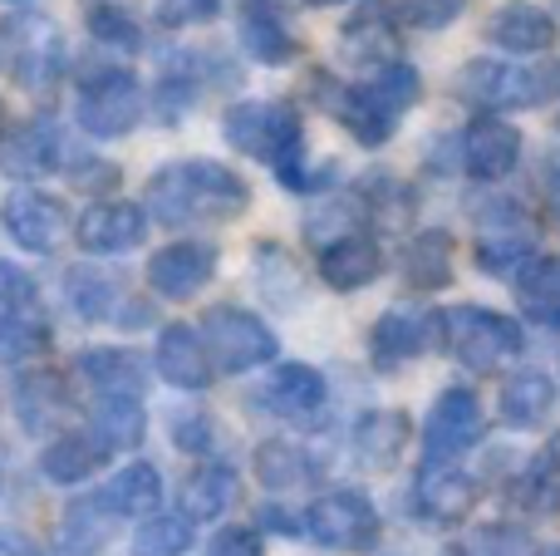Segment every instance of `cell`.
<instances>
[{"label": "cell", "mask_w": 560, "mask_h": 556, "mask_svg": "<svg viewBox=\"0 0 560 556\" xmlns=\"http://www.w3.org/2000/svg\"><path fill=\"white\" fill-rule=\"evenodd\" d=\"M183 552H192V522L173 518V512L148 518L133 537V556H183Z\"/></svg>", "instance_id": "38"}, {"label": "cell", "mask_w": 560, "mask_h": 556, "mask_svg": "<svg viewBox=\"0 0 560 556\" xmlns=\"http://www.w3.org/2000/svg\"><path fill=\"white\" fill-rule=\"evenodd\" d=\"M428 345H438V315L413 311V305L384 311L374 321V331H369V350H374L378 370H394V364L413 360V355H423Z\"/></svg>", "instance_id": "17"}, {"label": "cell", "mask_w": 560, "mask_h": 556, "mask_svg": "<svg viewBox=\"0 0 560 556\" xmlns=\"http://www.w3.org/2000/svg\"><path fill=\"white\" fill-rule=\"evenodd\" d=\"M65 301L79 321H108L118 305V286L108 281L104 271H89V266H74L65 276Z\"/></svg>", "instance_id": "37"}, {"label": "cell", "mask_w": 560, "mask_h": 556, "mask_svg": "<svg viewBox=\"0 0 560 556\" xmlns=\"http://www.w3.org/2000/svg\"><path fill=\"white\" fill-rule=\"evenodd\" d=\"M467 0H388L398 25L408 30H447L457 15H463Z\"/></svg>", "instance_id": "41"}, {"label": "cell", "mask_w": 560, "mask_h": 556, "mask_svg": "<svg viewBox=\"0 0 560 556\" xmlns=\"http://www.w3.org/2000/svg\"><path fill=\"white\" fill-rule=\"evenodd\" d=\"M108 459H114V453L104 449V439H98L94 429L89 433H59V439L39 453V473H45L49 483H59V488H74V483L94 478Z\"/></svg>", "instance_id": "21"}, {"label": "cell", "mask_w": 560, "mask_h": 556, "mask_svg": "<svg viewBox=\"0 0 560 556\" xmlns=\"http://www.w3.org/2000/svg\"><path fill=\"white\" fill-rule=\"evenodd\" d=\"M487 39L497 49H512V55H541L556 45V20L532 0H512L487 20Z\"/></svg>", "instance_id": "20"}, {"label": "cell", "mask_w": 560, "mask_h": 556, "mask_svg": "<svg viewBox=\"0 0 560 556\" xmlns=\"http://www.w3.org/2000/svg\"><path fill=\"white\" fill-rule=\"evenodd\" d=\"M202 556H266V547H261V537H256L252 528H222L212 542L202 547Z\"/></svg>", "instance_id": "46"}, {"label": "cell", "mask_w": 560, "mask_h": 556, "mask_svg": "<svg viewBox=\"0 0 560 556\" xmlns=\"http://www.w3.org/2000/svg\"><path fill=\"white\" fill-rule=\"evenodd\" d=\"M447 556H472V552H447Z\"/></svg>", "instance_id": "54"}, {"label": "cell", "mask_w": 560, "mask_h": 556, "mask_svg": "<svg viewBox=\"0 0 560 556\" xmlns=\"http://www.w3.org/2000/svg\"><path fill=\"white\" fill-rule=\"evenodd\" d=\"M256 266H261V286H266V296H271V301H295L300 296V281H295V262H290L285 252H280V246H261V256H256Z\"/></svg>", "instance_id": "43"}, {"label": "cell", "mask_w": 560, "mask_h": 556, "mask_svg": "<svg viewBox=\"0 0 560 556\" xmlns=\"http://www.w3.org/2000/svg\"><path fill=\"white\" fill-rule=\"evenodd\" d=\"M546 202H551V212L560 222V163H551V173H546Z\"/></svg>", "instance_id": "50"}, {"label": "cell", "mask_w": 560, "mask_h": 556, "mask_svg": "<svg viewBox=\"0 0 560 556\" xmlns=\"http://www.w3.org/2000/svg\"><path fill=\"white\" fill-rule=\"evenodd\" d=\"M45 345H49L45 321H35V315H30V311L0 315V364L35 360V355H45Z\"/></svg>", "instance_id": "39"}, {"label": "cell", "mask_w": 560, "mask_h": 556, "mask_svg": "<svg viewBox=\"0 0 560 556\" xmlns=\"http://www.w3.org/2000/svg\"><path fill=\"white\" fill-rule=\"evenodd\" d=\"M0 163H5L10 173H20V177L49 173V167H59V134L45 124V118H30L20 134L5 138V148H0Z\"/></svg>", "instance_id": "33"}, {"label": "cell", "mask_w": 560, "mask_h": 556, "mask_svg": "<svg viewBox=\"0 0 560 556\" xmlns=\"http://www.w3.org/2000/svg\"><path fill=\"white\" fill-rule=\"evenodd\" d=\"M532 556H560V547H536Z\"/></svg>", "instance_id": "52"}, {"label": "cell", "mask_w": 560, "mask_h": 556, "mask_svg": "<svg viewBox=\"0 0 560 556\" xmlns=\"http://www.w3.org/2000/svg\"><path fill=\"white\" fill-rule=\"evenodd\" d=\"M398 20L388 10V0H364L359 15L345 25V55L359 65H388L398 59Z\"/></svg>", "instance_id": "23"}, {"label": "cell", "mask_w": 560, "mask_h": 556, "mask_svg": "<svg viewBox=\"0 0 560 556\" xmlns=\"http://www.w3.org/2000/svg\"><path fill=\"white\" fill-rule=\"evenodd\" d=\"M556 409V380L541 370H522L502 390V424L512 429H541Z\"/></svg>", "instance_id": "29"}, {"label": "cell", "mask_w": 560, "mask_h": 556, "mask_svg": "<svg viewBox=\"0 0 560 556\" xmlns=\"http://www.w3.org/2000/svg\"><path fill=\"white\" fill-rule=\"evenodd\" d=\"M522 498H526L532 512H560V439L532 463V468H526Z\"/></svg>", "instance_id": "40"}, {"label": "cell", "mask_w": 560, "mask_h": 556, "mask_svg": "<svg viewBox=\"0 0 560 556\" xmlns=\"http://www.w3.org/2000/svg\"><path fill=\"white\" fill-rule=\"evenodd\" d=\"M89 30H94V39L108 45V49H138L143 45V30H138V20L128 15L124 5H94Z\"/></svg>", "instance_id": "42"}, {"label": "cell", "mask_w": 560, "mask_h": 556, "mask_svg": "<svg viewBox=\"0 0 560 556\" xmlns=\"http://www.w3.org/2000/svg\"><path fill=\"white\" fill-rule=\"evenodd\" d=\"M202 345H207L212 370H222V374L261 370V364H271L280 355L276 331L261 315L242 311V305H212L202 315Z\"/></svg>", "instance_id": "6"}, {"label": "cell", "mask_w": 560, "mask_h": 556, "mask_svg": "<svg viewBox=\"0 0 560 556\" xmlns=\"http://www.w3.org/2000/svg\"><path fill=\"white\" fill-rule=\"evenodd\" d=\"M148 236V212L138 202H94L74 222V242L89 256H124L138 252Z\"/></svg>", "instance_id": "13"}, {"label": "cell", "mask_w": 560, "mask_h": 556, "mask_svg": "<svg viewBox=\"0 0 560 556\" xmlns=\"http://www.w3.org/2000/svg\"><path fill=\"white\" fill-rule=\"evenodd\" d=\"M512 281L522 311L546 331H560V256H532Z\"/></svg>", "instance_id": "27"}, {"label": "cell", "mask_w": 560, "mask_h": 556, "mask_svg": "<svg viewBox=\"0 0 560 556\" xmlns=\"http://www.w3.org/2000/svg\"><path fill=\"white\" fill-rule=\"evenodd\" d=\"M477 502V478L467 468H457L453 459H428L423 473H418L413 483V508L423 522H433V528H453V522H463L467 512H472Z\"/></svg>", "instance_id": "11"}, {"label": "cell", "mask_w": 560, "mask_h": 556, "mask_svg": "<svg viewBox=\"0 0 560 556\" xmlns=\"http://www.w3.org/2000/svg\"><path fill=\"white\" fill-rule=\"evenodd\" d=\"M408 443V419L398 409H369L364 419L354 424V459L364 463L369 473H388L398 459H404Z\"/></svg>", "instance_id": "24"}, {"label": "cell", "mask_w": 560, "mask_h": 556, "mask_svg": "<svg viewBox=\"0 0 560 556\" xmlns=\"http://www.w3.org/2000/svg\"><path fill=\"white\" fill-rule=\"evenodd\" d=\"M378 276H384V246L369 232H359V227H349V232L329 236L319 246V281L335 286V291H359V286L378 281Z\"/></svg>", "instance_id": "16"}, {"label": "cell", "mask_w": 560, "mask_h": 556, "mask_svg": "<svg viewBox=\"0 0 560 556\" xmlns=\"http://www.w3.org/2000/svg\"><path fill=\"white\" fill-rule=\"evenodd\" d=\"M158 374L177 390H207L212 384V360H207L202 335L187 331V325H167L158 335Z\"/></svg>", "instance_id": "22"}, {"label": "cell", "mask_w": 560, "mask_h": 556, "mask_svg": "<svg viewBox=\"0 0 560 556\" xmlns=\"http://www.w3.org/2000/svg\"><path fill=\"white\" fill-rule=\"evenodd\" d=\"M173 429H177L173 443L183 453H207V449H212V419H197V414H187V419H177Z\"/></svg>", "instance_id": "48"}, {"label": "cell", "mask_w": 560, "mask_h": 556, "mask_svg": "<svg viewBox=\"0 0 560 556\" xmlns=\"http://www.w3.org/2000/svg\"><path fill=\"white\" fill-rule=\"evenodd\" d=\"M305 532H310V542H319L325 552H359L378 537V512L364 493L335 488L305 508Z\"/></svg>", "instance_id": "9"}, {"label": "cell", "mask_w": 560, "mask_h": 556, "mask_svg": "<svg viewBox=\"0 0 560 556\" xmlns=\"http://www.w3.org/2000/svg\"><path fill=\"white\" fill-rule=\"evenodd\" d=\"M236 39L256 65H290L300 55V39L290 30L285 10L276 0H242V15H236Z\"/></svg>", "instance_id": "19"}, {"label": "cell", "mask_w": 560, "mask_h": 556, "mask_svg": "<svg viewBox=\"0 0 560 556\" xmlns=\"http://www.w3.org/2000/svg\"><path fill=\"white\" fill-rule=\"evenodd\" d=\"M5 5H35V0H5Z\"/></svg>", "instance_id": "53"}, {"label": "cell", "mask_w": 560, "mask_h": 556, "mask_svg": "<svg viewBox=\"0 0 560 556\" xmlns=\"http://www.w3.org/2000/svg\"><path fill=\"white\" fill-rule=\"evenodd\" d=\"M252 468H256V478H261V488L290 493V488H300V483H310L315 463H310L305 453L295 449V443H285V439H266L261 449H256Z\"/></svg>", "instance_id": "35"}, {"label": "cell", "mask_w": 560, "mask_h": 556, "mask_svg": "<svg viewBox=\"0 0 560 556\" xmlns=\"http://www.w3.org/2000/svg\"><path fill=\"white\" fill-rule=\"evenodd\" d=\"M467 552L472 556H522V537H516L512 528H482Z\"/></svg>", "instance_id": "47"}, {"label": "cell", "mask_w": 560, "mask_h": 556, "mask_svg": "<svg viewBox=\"0 0 560 556\" xmlns=\"http://www.w3.org/2000/svg\"><path fill=\"white\" fill-rule=\"evenodd\" d=\"M404 271L413 286H447L453 281V246H447L443 232H418L404 252Z\"/></svg>", "instance_id": "36"}, {"label": "cell", "mask_w": 560, "mask_h": 556, "mask_svg": "<svg viewBox=\"0 0 560 556\" xmlns=\"http://www.w3.org/2000/svg\"><path fill=\"white\" fill-rule=\"evenodd\" d=\"M148 212L153 222H163L167 232H192V227H217L232 222L252 207V187L242 173H232L226 163L212 158H187L163 173L148 177Z\"/></svg>", "instance_id": "1"}, {"label": "cell", "mask_w": 560, "mask_h": 556, "mask_svg": "<svg viewBox=\"0 0 560 556\" xmlns=\"http://www.w3.org/2000/svg\"><path fill=\"white\" fill-rule=\"evenodd\" d=\"M266 404L280 414V419H315L319 404H325V380H319L310 364H280L266 384Z\"/></svg>", "instance_id": "28"}, {"label": "cell", "mask_w": 560, "mask_h": 556, "mask_svg": "<svg viewBox=\"0 0 560 556\" xmlns=\"http://www.w3.org/2000/svg\"><path fill=\"white\" fill-rule=\"evenodd\" d=\"M305 5H319V10H325V5H345V0H305Z\"/></svg>", "instance_id": "51"}, {"label": "cell", "mask_w": 560, "mask_h": 556, "mask_svg": "<svg viewBox=\"0 0 560 556\" xmlns=\"http://www.w3.org/2000/svg\"><path fill=\"white\" fill-rule=\"evenodd\" d=\"M35 305V281H30L25 266L0 262V315H15Z\"/></svg>", "instance_id": "45"}, {"label": "cell", "mask_w": 560, "mask_h": 556, "mask_svg": "<svg viewBox=\"0 0 560 556\" xmlns=\"http://www.w3.org/2000/svg\"><path fill=\"white\" fill-rule=\"evenodd\" d=\"M236 502V473L226 463H202L192 478L183 483V518L187 522H212L232 512Z\"/></svg>", "instance_id": "32"}, {"label": "cell", "mask_w": 560, "mask_h": 556, "mask_svg": "<svg viewBox=\"0 0 560 556\" xmlns=\"http://www.w3.org/2000/svg\"><path fill=\"white\" fill-rule=\"evenodd\" d=\"M463 163L477 183H502L522 163V134L506 118H472L463 134Z\"/></svg>", "instance_id": "18"}, {"label": "cell", "mask_w": 560, "mask_h": 556, "mask_svg": "<svg viewBox=\"0 0 560 556\" xmlns=\"http://www.w3.org/2000/svg\"><path fill=\"white\" fill-rule=\"evenodd\" d=\"M261 522H266L271 532H300V522L290 518L285 508H261Z\"/></svg>", "instance_id": "49"}, {"label": "cell", "mask_w": 560, "mask_h": 556, "mask_svg": "<svg viewBox=\"0 0 560 556\" xmlns=\"http://www.w3.org/2000/svg\"><path fill=\"white\" fill-rule=\"evenodd\" d=\"M15 414L30 433H49L59 429V419L69 414V394H65V380L55 370H30L20 374L15 384Z\"/></svg>", "instance_id": "26"}, {"label": "cell", "mask_w": 560, "mask_h": 556, "mask_svg": "<svg viewBox=\"0 0 560 556\" xmlns=\"http://www.w3.org/2000/svg\"><path fill=\"white\" fill-rule=\"evenodd\" d=\"M158 25L167 30H192V25H212L222 15V0H153Z\"/></svg>", "instance_id": "44"}, {"label": "cell", "mask_w": 560, "mask_h": 556, "mask_svg": "<svg viewBox=\"0 0 560 556\" xmlns=\"http://www.w3.org/2000/svg\"><path fill=\"white\" fill-rule=\"evenodd\" d=\"M94 433L104 439L108 453L138 449L148 433L143 399H128V394H94Z\"/></svg>", "instance_id": "31"}, {"label": "cell", "mask_w": 560, "mask_h": 556, "mask_svg": "<svg viewBox=\"0 0 560 556\" xmlns=\"http://www.w3.org/2000/svg\"><path fill=\"white\" fill-rule=\"evenodd\" d=\"M482 429H487V414H482V404H477V394L443 390L438 404L428 409L423 449H428V459H463L467 449L482 443Z\"/></svg>", "instance_id": "10"}, {"label": "cell", "mask_w": 560, "mask_h": 556, "mask_svg": "<svg viewBox=\"0 0 560 556\" xmlns=\"http://www.w3.org/2000/svg\"><path fill=\"white\" fill-rule=\"evenodd\" d=\"M536 252V232L522 222L516 207H492L482 217V232H477V266L502 281H512Z\"/></svg>", "instance_id": "14"}, {"label": "cell", "mask_w": 560, "mask_h": 556, "mask_svg": "<svg viewBox=\"0 0 560 556\" xmlns=\"http://www.w3.org/2000/svg\"><path fill=\"white\" fill-rule=\"evenodd\" d=\"M222 134L236 153L271 163L276 177H285L290 187H310V177H305V128H300L295 108L252 99V104L226 108Z\"/></svg>", "instance_id": "2"}, {"label": "cell", "mask_w": 560, "mask_h": 556, "mask_svg": "<svg viewBox=\"0 0 560 556\" xmlns=\"http://www.w3.org/2000/svg\"><path fill=\"white\" fill-rule=\"evenodd\" d=\"M104 498L118 518H148V512H158V502H163V478H158L153 463H124V473L108 478Z\"/></svg>", "instance_id": "34"}, {"label": "cell", "mask_w": 560, "mask_h": 556, "mask_svg": "<svg viewBox=\"0 0 560 556\" xmlns=\"http://www.w3.org/2000/svg\"><path fill=\"white\" fill-rule=\"evenodd\" d=\"M0 227H5V236L20 252H55V242L69 227V212L59 197L20 187V193H10L5 207H0Z\"/></svg>", "instance_id": "12"}, {"label": "cell", "mask_w": 560, "mask_h": 556, "mask_svg": "<svg viewBox=\"0 0 560 556\" xmlns=\"http://www.w3.org/2000/svg\"><path fill=\"white\" fill-rule=\"evenodd\" d=\"M212 276H217V252L202 242H167L163 252H153V262H148V286H153L163 301H192Z\"/></svg>", "instance_id": "15"}, {"label": "cell", "mask_w": 560, "mask_h": 556, "mask_svg": "<svg viewBox=\"0 0 560 556\" xmlns=\"http://www.w3.org/2000/svg\"><path fill=\"white\" fill-rule=\"evenodd\" d=\"M457 94L472 108H487V114H512V108L541 104L546 74L512 65V59H472V65H463V74H457Z\"/></svg>", "instance_id": "8"}, {"label": "cell", "mask_w": 560, "mask_h": 556, "mask_svg": "<svg viewBox=\"0 0 560 556\" xmlns=\"http://www.w3.org/2000/svg\"><path fill=\"white\" fill-rule=\"evenodd\" d=\"M0 65L20 89H49L65 74V35L49 15L15 5L0 20Z\"/></svg>", "instance_id": "5"}, {"label": "cell", "mask_w": 560, "mask_h": 556, "mask_svg": "<svg viewBox=\"0 0 560 556\" xmlns=\"http://www.w3.org/2000/svg\"><path fill=\"white\" fill-rule=\"evenodd\" d=\"M79 374H84V384L94 394H128V399H143V364L133 360L128 350H84L79 355Z\"/></svg>", "instance_id": "30"}, {"label": "cell", "mask_w": 560, "mask_h": 556, "mask_svg": "<svg viewBox=\"0 0 560 556\" xmlns=\"http://www.w3.org/2000/svg\"><path fill=\"white\" fill-rule=\"evenodd\" d=\"M438 345L467 370L492 374L522 355V331L512 315L492 311V305H453L438 315Z\"/></svg>", "instance_id": "4"}, {"label": "cell", "mask_w": 560, "mask_h": 556, "mask_svg": "<svg viewBox=\"0 0 560 556\" xmlns=\"http://www.w3.org/2000/svg\"><path fill=\"white\" fill-rule=\"evenodd\" d=\"M148 108V94H143V79L133 69H98L79 84V99H74V118L84 134L94 138H124L138 128Z\"/></svg>", "instance_id": "7"}, {"label": "cell", "mask_w": 560, "mask_h": 556, "mask_svg": "<svg viewBox=\"0 0 560 556\" xmlns=\"http://www.w3.org/2000/svg\"><path fill=\"white\" fill-rule=\"evenodd\" d=\"M118 522L124 518L108 508L104 493H89L84 502H69L65 528H59V552L65 556H98V547H108Z\"/></svg>", "instance_id": "25"}, {"label": "cell", "mask_w": 560, "mask_h": 556, "mask_svg": "<svg viewBox=\"0 0 560 556\" xmlns=\"http://www.w3.org/2000/svg\"><path fill=\"white\" fill-rule=\"evenodd\" d=\"M418 94H423L418 69L404 65V59H388V65H374L369 79H359V84L345 89V99H339V118H345V128L364 148H384L388 138H394L398 118L418 104Z\"/></svg>", "instance_id": "3"}]
</instances>
